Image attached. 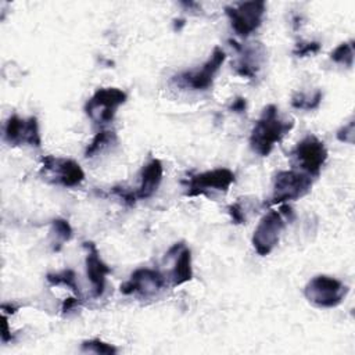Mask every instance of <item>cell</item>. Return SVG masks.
I'll list each match as a JSON object with an SVG mask.
<instances>
[{
	"mask_svg": "<svg viewBox=\"0 0 355 355\" xmlns=\"http://www.w3.org/2000/svg\"><path fill=\"white\" fill-rule=\"evenodd\" d=\"M348 293V287L330 276L318 275L312 277L304 290L305 298L320 308H333L341 304Z\"/></svg>",
	"mask_w": 355,
	"mask_h": 355,
	"instance_id": "cell-2",
	"label": "cell"
},
{
	"mask_svg": "<svg viewBox=\"0 0 355 355\" xmlns=\"http://www.w3.org/2000/svg\"><path fill=\"white\" fill-rule=\"evenodd\" d=\"M330 58L337 64H343L345 67H352V64H354V42H344V43L338 44L330 53Z\"/></svg>",
	"mask_w": 355,
	"mask_h": 355,
	"instance_id": "cell-18",
	"label": "cell"
},
{
	"mask_svg": "<svg viewBox=\"0 0 355 355\" xmlns=\"http://www.w3.org/2000/svg\"><path fill=\"white\" fill-rule=\"evenodd\" d=\"M116 140V135L111 130H101L98 132L93 140L89 143V146L86 147V151H85V157L90 158L93 157L94 154H97L98 151H101L105 146L111 144L112 141Z\"/></svg>",
	"mask_w": 355,
	"mask_h": 355,
	"instance_id": "cell-17",
	"label": "cell"
},
{
	"mask_svg": "<svg viewBox=\"0 0 355 355\" xmlns=\"http://www.w3.org/2000/svg\"><path fill=\"white\" fill-rule=\"evenodd\" d=\"M266 6L262 0L244 1L225 7L233 31L241 37H247L261 26Z\"/></svg>",
	"mask_w": 355,
	"mask_h": 355,
	"instance_id": "cell-5",
	"label": "cell"
},
{
	"mask_svg": "<svg viewBox=\"0 0 355 355\" xmlns=\"http://www.w3.org/2000/svg\"><path fill=\"white\" fill-rule=\"evenodd\" d=\"M184 25V19H175V29H180Z\"/></svg>",
	"mask_w": 355,
	"mask_h": 355,
	"instance_id": "cell-28",
	"label": "cell"
},
{
	"mask_svg": "<svg viewBox=\"0 0 355 355\" xmlns=\"http://www.w3.org/2000/svg\"><path fill=\"white\" fill-rule=\"evenodd\" d=\"M82 349L83 351H92V352H96V354H105V355H114L116 354V348L111 344H107L98 338H94V340H89V341H85L82 344Z\"/></svg>",
	"mask_w": 355,
	"mask_h": 355,
	"instance_id": "cell-21",
	"label": "cell"
},
{
	"mask_svg": "<svg viewBox=\"0 0 355 355\" xmlns=\"http://www.w3.org/2000/svg\"><path fill=\"white\" fill-rule=\"evenodd\" d=\"M227 209H229V215H230L232 220H233L236 225H240V223H244V222H245V216H244L243 207L240 205V202L232 204Z\"/></svg>",
	"mask_w": 355,
	"mask_h": 355,
	"instance_id": "cell-24",
	"label": "cell"
},
{
	"mask_svg": "<svg viewBox=\"0 0 355 355\" xmlns=\"http://www.w3.org/2000/svg\"><path fill=\"white\" fill-rule=\"evenodd\" d=\"M225 58H226L225 51L216 46L214 49L211 57L201 65V68L183 72V73L175 76V79L182 86L190 87L193 90H207L212 85L214 76L219 71Z\"/></svg>",
	"mask_w": 355,
	"mask_h": 355,
	"instance_id": "cell-7",
	"label": "cell"
},
{
	"mask_svg": "<svg viewBox=\"0 0 355 355\" xmlns=\"http://www.w3.org/2000/svg\"><path fill=\"white\" fill-rule=\"evenodd\" d=\"M46 279L53 286L64 284L69 287L71 290H73L75 295L80 298V290H79V286L76 284V275L72 269H64L62 272H58V273H49Z\"/></svg>",
	"mask_w": 355,
	"mask_h": 355,
	"instance_id": "cell-16",
	"label": "cell"
},
{
	"mask_svg": "<svg viewBox=\"0 0 355 355\" xmlns=\"http://www.w3.org/2000/svg\"><path fill=\"white\" fill-rule=\"evenodd\" d=\"M322 101V92L316 90L313 96H306L304 93H297L293 98H291V105L294 108H300V110H315L319 107Z\"/></svg>",
	"mask_w": 355,
	"mask_h": 355,
	"instance_id": "cell-19",
	"label": "cell"
},
{
	"mask_svg": "<svg viewBox=\"0 0 355 355\" xmlns=\"http://www.w3.org/2000/svg\"><path fill=\"white\" fill-rule=\"evenodd\" d=\"M42 171L54 172L57 182L65 187H75L85 179V172L73 159L46 155L42 158Z\"/></svg>",
	"mask_w": 355,
	"mask_h": 355,
	"instance_id": "cell-11",
	"label": "cell"
},
{
	"mask_svg": "<svg viewBox=\"0 0 355 355\" xmlns=\"http://www.w3.org/2000/svg\"><path fill=\"white\" fill-rule=\"evenodd\" d=\"M283 227V214L277 211H269L266 215H263L252 234V245L255 251L262 257L268 255L279 243Z\"/></svg>",
	"mask_w": 355,
	"mask_h": 355,
	"instance_id": "cell-8",
	"label": "cell"
},
{
	"mask_svg": "<svg viewBox=\"0 0 355 355\" xmlns=\"http://www.w3.org/2000/svg\"><path fill=\"white\" fill-rule=\"evenodd\" d=\"M4 139L10 144L26 143L29 146L40 147L42 139L39 133V123L36 116H29L26 121L18 115H11L4 128Z\"/></svg>",
	"mask_w": 355,
	"mask_h": 355,
	"instance_id": "cell-10",
	"label": "cell"
},
{
	"mask_svg": "<svg viewBox=\"0 0 355 355\" xmlns=\"http://www.w3.org/2000/svg\"><path fill=\"white\" fill-rule=\"evenodd\" d=\"M164 286H165V279L158 270L141 268L135 270L130 275V279L123 284H121L119 290L122 294H126V295L133 293H141L147 295L158 291Z\"/></svg>",
	"mask_w": 355,
	"mask_h": 355,
	"instance_id": "cell-12",
	"label": "cell"
},
{
	"mask_svg": "<svg viewBox=\"0 0 355 355\" xmlns=\"http://www.w3.org/2000/svg\"><path fill=\"white\" fill-rule=\"evenodd\" d=\"M83 247L87 250L86 255V272L90 283L93 284L94 297H100L105 290V276L111 273V268L103 262L98 251L92 241H85Z\"/></svg>",
	"mask_w": 355,
	"mask_h": 355,
	"instance_id": "cell-13",
	"label": "cell"
},
{
	"mask_svg": "<svg viewBox=\"0 0 355 355\" xmlns=\"http://www.w3.org/2000/svg\"><path fill=\"white\" fill-rule=\"evenodd\" d=\"M312 187L311 176L297 171H280L275 176L272 204H282L304 197Z\"/></svg>",
	"mask_w": 355,
	"mask_h": 355,
	"instance_id": "cell-6",
	"label": "cell"
},
{
	"mask_svg": "<svg viewBox=\"0 0 355 355\" xmlns=\"http://www.w3.org/2000/svg\"><path fill=\"white\" fill-rule=\"evenodd\" d=\"M322 49L319 42H300L293 49V54L297 57H308L319 53Z\"/></svg>",
	"mask_w": 355,
	"mask_h": 355,
	"instance_id": "cell-22",
	"label": "cell"
},
{
	"mask_svg": "<svg viewBox=\"0 0 355 355\" xmlns=\"http://www.w3.org/2000/svg\"><path fill=\"white\" fill-rule=\"evenodd\" d=\"M234 173L227 168H218L193 175L187 183L186 194L190 197L207 194L208 190L226 191L234 183Z\"/></svg>",
	"mask_w": 355,
	"mask_h": 355,
	"instance_id": "cell-9",
	"label": "cell"
},
{
	"mask_svg": "<svg viewBox=\"0 0 355 355\" xmlns=\"http://www.w3.org/2000/svg\"><path fill=\"white\" fill-rule=\"evenodd\" d=\"M80 298L79 297H68L62 301V305H61V311L65 313V312H69L72 308H75L78 304H79Z\"/></svg>",
	"mask_w": 355,
	"mask_h": 355,
	"instance_id": "cell-25",
	"label": "cell"
},
{
	"mask_svg": "<svg viewBox=\"0 0 355 355\" xmlns=\"http://www.w3.org/2000/svg\"><path fill=\"white\" fill-rule=\"evenodd\" d=\"M193 277V269H191V252L189 248H182V251H179L178 259L175 262V266L172 269L171 273V279H172V286H180L189 280H191Z\"/></svg>",
	"mask_w": 355,
	"mask_h": 355,
	"instance_id": "cell-15",
	"label": "cell"
},
{
	"mask_svg": "<svg viewBox=\"0 0 355 355\" xmlns=\"http://www.w3.org/2000/svg\"><path fill=\"white\" fill-rule=\"evenodd\" d=\"M327 159V150L318 137L308 135L291 151V162L309 176H318Z\"/></svg>",
	"mask_w": 355,
	"mask_h": 355,
	"instance_id": "cell-4",
	"label": "cell"
},
{
	"mask_svg": "<svg viewBox=\"0 0 355 355\" xmlns=\"http://www.w3.org/2000/svg\"><path fill=\"white\" fill-rule=\"evenodd\" d=\"M162 175H164V166L159 159L154 158L148 164H146L140 173V184L136 191V198L146 200L151 197L157 191L162 180Z\"/></svg>",
	"mask_w": 355,
	"mask_h": 355,
	"instance_id": "cell-14",
	"label": "cell"
},
{
	"mask_svg": "<svg viewBox=\"0 0 355 355\" xmlns=\"http://www.w3.org/2000/svg\"><path fill=\"white\" fill-rule=\"evenodd\" d=\"M51 230H53V233L55 234V237L58 239L60 243L68 241V240H71V237H72V227H71L69 222L65 220V219H62V218L53 219V222H51Z\"/></svg>",
	"mask_w": 355,
	"mask_h": 355,
	"instance_id": "cell-20",
	"label": "cell"
},
{
	"mask_svg": "<svg viewBox=\"0 0 355 355\" xmlns=\"http://www.w3.org/2000/svg\"><path fill=\"white\" fill-rule=\"evenodd\" d=\"M3 341H8L11 338V334H10V330H8V323H7V319L3 318Z\"/></svg>",
	"mask_w": 355,
	"mask_h": 355,
	"instance_id": "cell-27",
	"label": "cell"
},
{
	"mask_svg": "<svg viewBox=\"0 0 355 355\" xmlns=\"http://www.w3.org/2000/svg\"><path fill=\"white\" fill-rule=\"evenodd\" d=\"M128 96L118 87H101L87 100L85 105L86 115L97 123L111 122L119 105L126 101Z\"/></svg>",
	"mask_w": 355,
	"mask_h": 355,
	"instance_id": "cell-3",
	"label": "cell"
},
{
	"mask_svg": "<svg viewBox=\"0 0 355 355\" xmlns=\"http://www.w3.org/2000/svg\"><path fill=\"white\" fill-rule=\"evenodd\" d=\"M245 107H247L245 98L237 97V98L233 100V103H232V105H230V110L234 111V112H244V111H245Z\"/></svg>",
	"mask_w": 355,
	"mask_h": 355,
	"instance_id": "cell-26",
	"label": "cell"
},
{
	"mask_svg": "<svg viewBox=\"0 0 355 355\" xmlns=\"http://www.w3.org/2000/svg\"><path fill=\"white\" fill-rule=\"evenodd\" d=\"M293 126L294 121H284L279 116V111L275 104L266 105L251 130V148L261 157L269 155L275 144L279 143L293 129Z\"/></svg>",
	"mask_w": 355,
	"mask_h": 355,
	"instance_id": "cell-1",
	"label": "cell"
},
{
	"mask_svg": "<svg viewBox=\"0 0 355 355\" xmlns=\"http://www.w3.org/2000/svg\"><path fill=\"white\" fill-rule=\"evenodd\" d=\"M337 139L343 143H354V122H348L341 129L337 130Z\"/></svg>",
	"mask_w": 355,
	"mask_h": 355,
	"instance_id": "cell-23",
	"label": "cell"
}]
</instances>
